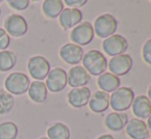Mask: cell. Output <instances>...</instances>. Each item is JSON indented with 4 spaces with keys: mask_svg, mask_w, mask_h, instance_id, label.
Returning <instances> with one entry per match:
<instances>
[{
    "mask_svg": "<svg viewBox=\"0 0 151 139\" xmlns=\"http://www.w3.org/2000/svg\"><path fill=\"white\" fill-rule=\"evenodd\" d=\"M82 65L86 71L91 76H100L105 73L108 67V62L105 55L101 51L91 49L84 53L82 58Z\"/></svg>",
    "mask_w": 151,
    "mask_h": 139,
    "instance_id": "1",
    "label": "cell"
},
{
    "mask_svg": "<svg viewBox=\"0 0 151 139\" xmlns=\"http://www.w3.org/2000/svg\"><path fill=\"white\" fill-rule=\"evenodd\" d=\"M134 99L135 93L132 88L119 87L117 90L112 92V95L109 99V105L116 113H122L132 106Z\"/></svg>",
    "mask_w": 151,
    "mask_h": 139,
    "instance_id": "2",
    "label": "cell"
},
{
    "mask_svg": "<svg viewBox=\"0 0 151 139\" xmlns=\"http://www.w3.org/2000/svg\"><path fill=\"white\" fill-rule=\"evenodd\" d=\"M30 79L24 73L14 72L6 77L4 81V87L6 91L12 95H23L29 89Z\"/></svg>",
    "mask_w": 151,
    "mask_h": 139,
    "instance_id": "3",
    "label": "cell"
},
{
    "mask_svg": "<svg viewBox=\"0 0 151 139\" xmlns=\"http://www.w3.org/2000/svg\"><path fill=\"white\" fill-rule=\"evenodd\" d=\"M117 20L110 13H103L99 16L93 24V32L99 38H108L114 35L117 30Z\"/></svg>",
    "mask_w": 151,
    "mask_h": 139,
    "instance_id": "4",
    "label": "cell"
},
{
    "mask_svg": "<svg viewBox=\"0 0 151 139\" xmlns=\"http://www.w3.org/2000/svg\"><path fill=\"white\" fill-rule=\"evenodd\" d=\"M3 25L6 33L12 37H23L28 32V22L24 16L18 13H12L6 16Z\"/></svg>",
    "mask_w": 151,
    "mask_h": 139,
    "instance_id": "5",
    "label": "cell"
},
{
    "mask_svg": "<svg viewBox=\"0 0 151 139\" xmlns=\"http://www.w3.org/2000/svg\"><path fill=\"white\" fill-rule=\"evenodd\" d=\"M28 72L35 81H43L50 71V64L44 56L34 55L28 60Z\"/></svg>",
    "mask_w": 151,
    "mask_h": 139,
    "instance_id": "6",
    "label": "cell"
},
{
    "mask_svg": "<svg viewBox=\"0 0 151 139\" xmlns=\"http://www.w3.org/2000/svg\"><path fill=\"white\" fill-rule=\"evenodd\" d=\"M95 32L93 27L90 22H82L72 29L70 33V39L72 43L78 46H86L93 40Z\"/></svg>",
    "mask_w": 151,
    "mask_h": 139,
    "instance_id": "7",
    "label": "cell"
},
{
    "mask_svg": "<svg viewBox=\"0 0 151 139\" xmlns=\"http://www.w3.org/2000/svg\"><path fill=\"white\" fill-rule=\"evenodd\" d=\"M102 47L107 55L114 57L120 54H124V52L129 48V43L122 35L114 34L104 39Z\"/></svg>",
    "mask_w": 151,
    "mask_h": 139,
    "instance_id": "8",
    "label": "cell"
},
{
    "mask_svg": "<svg viewBox=\"0 0 151 139\" xmlns=\"http://www.w3.org/2000/svg\"><path fill=\"white\" fill-rule=\"evenodd\" d=\"M45 86L52 93L63 91L67 86V72L62 68L50 70L46 77Z\"/></svg>",
    "mask_w": 151,
    "mask_h": 139,
    "instance_id": "9",
    "label": "cell"
},
{
    "mask_svg": "<svg viewBox=\"0 0 151 139\" xmlns=\"http://www.w3.org/2000/svg\"><path fill=\"white\" fill-rule=\"evenodd\" d=\"M59 55L66 64L77 66L79 62H81L82 58H83L84 51L82 47L76 45V44L66 43L60 48Z\"/></svg>",
    "mask_w": 151,
    "mask_h": 139,
    "instance_id": "10",
    "label": "cell"
},
{
    "mask_svg": "<svg viewBox=\"0 0 151 139\" xmlns=\"http://www.w3.org/2000/svg\"><path fill=\"white\" fill-rule=\"evenodd\" d=\"M133 58L129 54H120L112 57L108 62L107 68L111 71V74L119 77L127 75L133 68Z\"/></svg>",
    "mask_w": 151,
    "mask_h": 139,
    "instance_id": "11",
    "label": "cell"
},
{
    "mask_svg": "<svg viewBox=\"0 0 151 139\" xmlns=\"http://www.w3.org/2000/svg\"><path fill=\"white\" fill-rule=\"evenodd\" d=\"M91 82V75L81 66H74L67 73V84L72 88L86 87Z\"/></svg>",
    "mask_w": 151,
    "mask_h": 139,
    "instance_id": "12",
    "label": "cell"
},
{
    "mask_svg": "<svg viewBox=\"0 0 151 139\" xmlns=\"http://www.w3.org/2000/svg\"><path fill=\"white\" fill-rule=\"evenodd\" d=\"M82 18L83 14L79 8H64L59 16V24L63 30L67 31L79 25Z\"/></svg>",
    "mask_w": 151,
    "mask_h": 139,
    "instance_id": "13",
    "label": "cell"
},
{
    "mask_svg": "<svg viewBox=\"0 0 151 139\" xmlns=\"http://www.w3.org/2000/svg\"><path fill=\"white\" fill-rule=\"evenodd\" d=\"M91 96V92L88 87L72 88L67 95L68 104L74 109H81L88 104Z\"/></svg>",
    "mask_w": 151,
    "mask_h": 139,
    "instance_id": "14",
    "label": "cell"
},
{
    "mask_svg": "<svg viewBox=\"0 0 151 139\" xmlns=\"http://www.w3.org/2000/svg\"><path fill=\"white\" fill-rule=\"evenodd\" d=\"M125 132L132 139H147L150 136V132L146 123L143 120L132 119L125 126Z\"/></svg>",
    "mask_w": 151,
    "mask_h": 139,
    "instance_id": "15",
    "label": "cell"
},
{
    "mask_svg": "<svg viewBox=\"0 0 151 139\" xmlns=\"http://www.w3.org/2000/svg\"><path fill=\"white\" fill-rule=\"evenodd\" d=\"M133 113L137 119H148L151 115V101L146 95H138L132 104Z\"/></svg>",
    "mask_w": 151,
    "mask_h": 139,
    "instance_id": "16",
    "label": "cell"
},
{
    "mask_svg": "<svg viewBox=\"0 0 151 139\" xmlns=\"http://www.w3.org/2000/svg\"><path fill=\"white\" fill-rule=\"evenodd\" d=\"M109 99L110 96L108 93L103 91H96L93 94H91L90 101H88V106L93 113H102L106 111L109 107Z\"/></svg>",
    "mask_w": 151,
    "mask_h": 139,
    "instance_id": "17",
    "label": "cell"
},
{
    "mask_svg": "<svg viewBox=\"0 0 151 139\" xmlns=\"http://www.w3.org/2000/svg\"><path fill=\"white\" fill-rule=\"evenodd\" d=\"M97 83L101 91L106 93H112L120 87V79L119 77L113 75L111 73H103L99 76Z\"/></svg>",
    "mask_w": 151,
    "mask_h": 139,
    "instance_id": "18",
    "label": "cell"
},
{
    "mask_svg": "<svg viewBox=\"0 0 151 139\" xmlns=\"http://www.w3.org/2000/svg\"><path fill=\"white\" fill-rule=\"evenodd\" d=\"M127 122H129V117L125 113L113 111L105 118V126L113 132H118L124 129Z\"/></svg>",
    "mask_w": 151,
    "mask_h": 139,
    "instance_id": "19",
    "label": "cell"
},
{
    "mask_svg": "<svg viewBox=\"0 0 151 139\" xmlns=\"http://www.w3.org/2000/svg\"><path fill=\"white\" fill-rule=\"evenodd\" d=\"M27 92L29 98L35 104H43L47 98V88L43 81H33Z\"/></svg>",
    "mask_w": 151,
    "mask_h": 139,
    "instance_id": "20",
    "label": "cell"
},
{
    "mask_svg": "<svg viewBox=\"0 0 151 139\" xmlns=\"http://www.w3.org/2000/svg\"><path fill=\"white\" fill-rule=\"evenodd\" d=\"M64 10V1L62 0H45L42 2V12L47 18L54 20L60 16Z\"/></svg>",
    "mask_w": 151,
    "mask_h": 139,
    "instance_id": "21",
    "label": "cell"
},
{
    "mask_svg": "<svg viewBox=\"0 0 151 139\" xmlns=\"http://www.w3.org/2000/svg\"><path fill=\"white\" fill-rule=\"evenodd\" d=\"M46 134L48 139H70L71 136L69 127L62 122L52 123L47 128Z\"/></svg>",
    "mask_w": 151,
    "mask_h": 139,
    "instance_id": "22",
    "label": "cell"
},
{
    "mask_svg": "<svg viewBox=\"0 0 151 139\" xmlns=\"http://www.w3.org/2000/svg\"><path fill=\"white\" fill-rule=\"evenodd\" d=\"M18 57L17 54L12 50L0 51V72L12 71L16 67Z\"/></svg>",
    "mask_w": 151,
    "mask_h": 139,
    "instance_id": "23",
    "label": "cell"
},
{
    "mask_svg": "<svg viewBox=\"0 0 151 139\" xmlns=\"http://www.w3.org/2000/svg\"><path fill=\"white\" fill-rule=\"evenodd\" d=\"M18 135L19 128L16 123L10 121L0 123V139H17Z\"/></svg>",
    "mask_w": 151,
    "mask_h": 139,
    "instance_id": "24",
    "label": "cell"
},
{
    "mask_svg": "<svg viewBox=\"0 0 151 139\" xmlns=\"http://www.w3.org/2000/svg\"><path fill=\"white\" fill-rule=\"evenodd\" d=\"M14 97L6 91H0V115H7L14 107Z\"/></svg>",
    "mask_w": 151,
    "mask_h": 139,
    "instance_id": "25",
    "label": "cell"
},
{
    "mask_svg": "<svg viewBox=\"0 0 151 139\" xmlns=\"http://www.w3.org/2000/svg\"><path fill=\"white\" fill-rule=\"evenodd\" d=\"M6 3L14 10L18 11H23L27 9L30 6V1L29 0H7Z\"/></svg>",
    "mask_w": 151,
    "mask_h": 139,
    "instance_id": "26",
    "label": "cell"
},
{
    "mask_svg": "<svg viewBox=\"0 0 151 139\" xmlns=\"http://www.w3.org/2000/svg\"><path fill=\"white\" fill-rule=\"evenodd\" d=\"M10 42H12L10 36L6 33L4 29L0 28V51L7 50V47L9 46Z\"/></svg>",
    "mask_w": 151,
    "mask_h": 139,
    "instance_id": "27",
    "label": "cell"
},
{
    "mask_svg": "<svg viewBox=\"0 0 151 139\" xmlns=\"http://www.w3.org/2000/svg\"><path fill=\"white\" fill-rule=\"evenodd\" d=\"M142 57L146 64L151 66V38L144 43L142 48Z\"/></svg>",
    "mask_w": 151,
    "mask_h": 139,
    "instance_id": "28",
    "label": "cell"
},
{
    "mask_svg": "<svg viewBox=\"0 0 151 139\" xmlns=\"http://www.w3.org/2000/svg\"><path fill=\"white\" fill-rule=\"evenodd\" d=\"M88 3L86 0H65L64 4H67L68 6H70V8H78L82 7Z\"/></svg>",
    "mask_w": 151,
    "mask_h": 139,
    "instance_id": "29",
    "label": "cell"
},
{
    "mask_svg": "<svg viewBox=\"0 0 151 139\" xmlns=\"http://www.w3.org/2000/svg\"><path fill=\"white\" fill-rule=\"evenodd\" d=\"M96 139H114V137L112 135H110V134H104V135L99 136V137Z\"/></svg>",
    "mask_w": 151,
    "mask_h": 139,
    "instance_id": "30",
    "label": "cell"
},
{
    "mask_svg": "<svg viewBox=\"0 0 151 139\" xmlns=\"http://www.w3.org/2000/svg\"><path fill=\"white\" fill-rule=\"evenodd\" d=\"M146 125H147V128H148V130H149V132L151 134V115L148 117V120H147V123H146Z\"/></svg>",
    "mask_w": 151,
    "mask_h": 139,
    "instance_id": "31",
    "label": "cell"
},
{
    "mask_svg": "<svg viewBox=\"0 0 151 139\" xmlns=\"http://www.w3.org/2000/svg\"><path fill=\"white\" fill-rule=\"evenodd\" d=\"M147 97L150 99V101H151V85L149 86V88H148V91H147Z\"/></svg>",
    "mask_w": 151,
    "mask_h": 139,
    "instance_id": "32",
    "label": "cell"
},
{
    "mask_svg": "<svg viewBox=\"0 0 151 139\" xmlns=\"http://www.w3.org/2000/svg\"><path fill=\"white\" fill-rule=\"evenodd\" d=\"M38 139H48L47 137H44V136H43V137H40V138H38Z\"/></svg>",
    "mask_w": 151,
    "mask_h": 139,
    "instance_id": "33",
    "label": "cell"
},
{
    "mask_svg": "<svg viewBox=\"0 0 151 139\" xmlns=\"http://www.w3.org/2000/svg\"><path fill=\"white\" fill-rule=\"evenodd\" d=\"M0 16H1V7H0Z\"/></svg>",
    "mask_w": 151,
    "mask_h": 139,
    "instance_id": "34",
    "label": "cell"
}]
</instances>
